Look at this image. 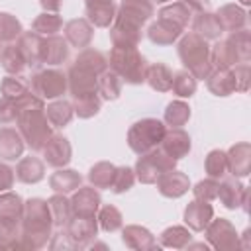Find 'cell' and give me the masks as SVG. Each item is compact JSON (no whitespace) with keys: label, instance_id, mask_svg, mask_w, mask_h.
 Instances as JSON below:
<instances>
[{"label":"cell","instance_id":"be15d7a7","mask_svg":"<svg viewBox=\"0 0 251 251\" xmlns=\"http://www.w3.org/2000/svg\"><path fill=\"white\" fill-rule=\"evenodd\" d=\"M249 2H251V0H241V4H243V6H247Z\"/></svg>","mask_w":251,"mask_h":251},{"label":"cell","instance_id":"9f6ffc18","mask_svg":"<svg viewBox=\"0 0 251 251\" xmlns=\"http://www.w3.org/2000/svg\"><path fill=\"white\" fill-rule=\"evenodd\" d=\"M14 180H16V173L14 169L8 165V163H2L0 161V192H6L14 186Z\"/></svg>","mask_w":251,"mask_h":251},{"label":"cell","instance_id":"f6af8a7d","mask_svg":"<svg viewBox=\"0 0 251 251\" xmlns=\"http://www.w3.org/2000/svg\"><path fill=\"white\" fill-rule=\"evenodd\" d=\"M196 88H198V80L194 78L192 73H188L186 69L173 73L171 90H173L175 96H178V98H190V96H194Z\"/></svg>","mask_w":251,"mask_h":251},{"label":"cell","instance_id":"cb8c5ba5","mask_svg":"<svg viewBox=\"0 0 251 251\" xmlns=\"http://www.w3.org/2000/svg\"><path fill=\"white\" fill-rule=\"evenodd\" d=\"M182 27L169 22V20H163V18H157V22H153L149 27H147V37L151 43L155 45H173L175 41H178V37L182 35Z\"/></svg>","mask_w":251,"mask_h":251},{"label":"cell","instance_id":"f35d334b","mask_svg":"<svg viewBox=\"0 0 251 251\" xmlns=\"http://www.w3.org/2000/svg\"><path fill=\"white\" fill-rule=\"evenodd\" d=\"M122 84H124L122 78L114 71L106 69L104 73L98 75V96L102 100H108V102L118 100L122 94Z\"/></svg>","mask_w":251,"mask_h":251},{"label":"cell","instance_id":"60d3db41","mask_svg":"<svg viewBox=\"0 0 251 251\" xmlns=\"http://www.w3.org/2000/svg\"><path fill=\"white\" fill-rule=\"evenodd\" d=\"M96 220H98V227L106 233H114L124 226V216L114 204H104V206L100 204L96 212Z\"/></svg>","mask_w":251,"mask_h":251},{"label":"cell","instance_id":"9c48e42d","mask_svg":"<svg viewBox=\"0 0 251 251\" xmlns=\"http://www.w3.org/2000/svg\"><path fill=\"white\" fill-rule=\"evenodd\" d=\"M29 90L39 96L41 100H55L63 98V94L69 90L67 75L55 67H47L41 71H35L29 78Z\"/></svg>","mask_w":251,"mask_h":251},{"label":"cell","instance_id":"e0dca14e","mask_svg":"<svg viewBox=\"0 0 251 251\" xmlns=\"http://www.w3.org/2000/svg\"><path fill=\"white\" fill-rule=\"evenodd\" d=\"M214 218V206L206 200H190L182 212V220L190 231H204V227Z\"/></svg>","mask_w":251,"mask_h":251},{"label":"cell","instance_id":"f546056e","mask_svg":"<svg viewBox=\"0 0 251 251\" xmlns=\"http://www.w3.org/2000/svg\"><path fill=\"white\" fill-rule=\"evenodd\" d=\"M80 184H82V175L78 171H75V169L61 167L49 176V188L53 192H59V194H71Z\"/></svg>","mask_w":251,"mask_h":251},{"label":"cell","instance_id":"2e32d148","mask_svg":"<svg viewBox=\"0 0 251 251\" xmlns=\"http://www.w3.org/2000/svg\"><path fill=\"white\" fill-rule=\"evenodd\" d=\"M159 147L169 157H173L175 161H180L182 157H186L190 153L192 139H190V135L182 127H167V131H165L163 141L159 143Z\"/></svg>","mask_w":251,"mask_h":251},{"label":"cell","instance_id":"484cf974","mask_svg":"<svg viewBox=\"0 0 251 251\" xmlns=\"http://www.w3.org/2000/svg\"><path fill=\"white\" fill-rule=\"evenodd\" d=\"M18 47L27 63L29 69H37L41 67V45H43V35L35 33V31H22V35L18 37Z\"/></svg>","mask_w":251,"mask_h":251},{"label":"cell","instance_id":"d4e9b609","mask_svg":"<svg viewBox=\"0 0 251 251\" xmlns=\"http://www.w3.org/2000/svg\"><path fill=\"white\" fill-rule=\"evenodd\" d=\"M192 31L198 33L200 37H204L206 41H216L222 37L224 33V27H222V22L220 18L216 16V12H198L194 14V20H192Z\"/></svg>","mask_w":251,"mask_h":251},{"label":"cell","instance_id":"5b68a950","mask_svg":"<svg viewBox=\"0 0 251 251\" xmlns=\"http://www.w3.org/2000/svg\"><path fill=\"white\" fill-rule=\"evenodd\" d=\"M108 69L114 71L122 78V82L143 84L147 61L137 47H112L108 57Z\"/></svg>","mask_w":251,"mask_h":251},{"label":"cell","instance_id":"4fadbf2b","mask_svg":"<svg viewBox=\"0 0 251 251\" xmlns=\"http://www.w3.org/2000/svg\"><path fill=\"white\" fill-rule=\"evenodd\" d=\"M41 153H43V163H47L53 169L67 167L71 163V159H73L71 141L63 133H53L47 139V143L41 147Z\"/></svg>","mask_w":251,"mask_h":251},{"label":"cell","instance_id":"db71d44e","mask_svg":"<svg viewBox=\"0 0 251 251\" xmlns=\"http://www.w3.org/2000/svg\"><path fill=\"white\" fill-rule=\"evenodd\" d=\"M233 78H235V92H247L249 90V80H251V69L249 63H237L231 67Z\"/></svg>","mask_w":251,"mask_h":251},{"label":"cell","instance_id":"d6986e66","mask_svg":"<svg viewBox=\"0 0 251 251\" xmlns=\"http://www.w3.org/2000/svg\"><path fill=\"white\" fill-rule=\"evenodd\" d=\"M63 33L71 47L84 49V47H90V43H92L94 25L86 18H73L63 25Z\"/></svg>","mask_w":251,"mask_h":251},{"label":"cell","instance_id":"83f0119b","mask_svg":"<svg viewBox=\"0 0 251 251\" xmlns=\"http://www.w3.org/2000/svg\"><path fill=\"white\" fill-rule=\"evenodd\" d=\"M204 80H206L208 90L214 96L226 98V96H231L235 92V78H233L231 67L229 69H212Z\"/></svg>","mask_w":251,"mask_h":251},{"label":"cell","instance_id":"44dd1931","mask_svg":"<svg viewBox=\"0 0 251 251\" xmlns=\"http://www.w3.org/2000/svg\"><path fill=\"white\" fill-rule=\"evenodd\" d=\"M71 45L63 35H47L41 45V63L47 67H59L69 59Z\"/></svg>","mask_w":251,"mask_h":251},{"label":"cell","instance_id":"ab89813d","mask_svg":"<svg viewBox=\"0 0 251 251\" xmlns=\"http://www.w3.org/2000/svg\"><path fill=\"white\" fill-rule=\"evenodd\" d=\"M114 173H116V165L114 163H110V161H98V163H94L88 169L86 178H88V182L94 188H108L110 190Z\"/></svg>","mask_w":251,"mask_h":251},{"label":"cell","instance_id":"e575fe53","mask_svg":"<svg viewBox=\"0 0 251 251\" xmlns=\"http://www.w3.org/2000/svg\"><path fill=\"white\" fill-rule=\"evenodd\" d=\"M0 65L2 69L8 73V75H14V76H20L25 69H27V63L18 47V43H6L2 47V53H0Z\"/></svg>","mask_w":251,"mask_h":251},{"label":"cell","instance_id":"ba28073f","mask_svg":"<svg viewBox=\"0 0 251 251\" xmlns=\"http://www.w3.org/2000/svg\"><path fill=\"white\" fill-rule=\"evenodd\" d=\"M175 167H176V161L169 157L161 147H155L137 157L133 173H135V180H139L141 184H155V180L165 171H171Z\"/></svg>","mask_w":251,"mask_h":251},{"label":"cell","instance_id":"94428289","mask_svg":"<svg viewBox=\"0 0 251 251\" xmlns=\"http://www.w3.org/2000/svg\"><path fill=\"white\" fill-rule=\"evenodd\" d=\"M102 2H114V0H84V4H102Z\"/></svg>","mask_w":251,"mask_h":251},{"label":"cell","instance_id":"6125c7cd","mask_svg":"<svg viewBox=\"0 0 251 251\" xmlns=\"http://www.w3.org/2000/svg\"><path fill=\"white\" fill-rule=\"evenodd\" d=\"M151 2H157V4H165V2H171V0H151Z\"/></svg>","mask_w":251,"mask_h":251},{"label":"cell","instance_id":"8d00e7d4","mask_svg":"<svg viewBox=\"0 0 251 251\" xmlns=\"http://www.w3.org/2000/svg\"><path fill=\"white\" fill-rule=\"evenodd\" d=\"M47 206L53 218V226L55 227H65L67 222L73 218V210H71V198H67V194H59L55 192L53 196L47 198Z\"/></svg>","mask_w":251,"mask_h":251},{"label":"cell","instance_id":"b9f144b4","mask_svg":"<svg viewBox=\"0 0 251 251\" xmlns=\"http://www.w3.org/2000/svg\"><path fill=\"white\" fill-rule=\"evenodd\" d=\"M61 29H63V18L57 12H41L31 22V31H35V33H39L43 37L57 35Z\"/></svg>","mask_w":251,"mask_h":251},{"label":"cell","instance_id":"bcb514c9","mask_svg":"<svg viewBox=\"0 0 251 251\" xmlns=\"http://www.w3.org/2000/svg\"><path fill=\"white\" fill-rule=\"evenodd\" d=\"M157 16L159 18H163V20H169V22H173V24H176V25H180L182 29L188 25V22L192 20V12L186 8V4H182V2H171V4H167V6H163L159 12H157Z\"/></svg>","mask_w":251,"mask_h":251},{"label":"cell","instance_id":"e7e4bbea","mask_svg":"<svg viewBox=\"0 0 251 251\" xmlns=\"http://www.w3.org/2000/svg\"><path fill=\"white\" fill-rule=\"evenodd\" d=\"M0 53H2V47H0Z\"/></svg>","mask_w":251,"mask_h":251},{"label":"cell","instance_id":"6f0895ef","mask_svg":"<svg viewBox=\"0 0 251 251\" xmlns=\"http://www.w3.org/2000/svg\"><path fill=\"white\" fill-rule=\"evenodd\" d=\"M180 2L186 4V8H188L192 14L206 12V10H210V4H212V0H180Z\"/></svg>","mask_w":251,"mask_h":251},{"label":"cell","instance_id":"8992f818","mask_svg":"<svg viewBox=\"0 0 251 251\" xmlns=\"http://www.w3.org/2000/svg\"><path fill=\"white\" fill-rule=\"evenodd\" d=\"M22 214L24 198L12 190L0 192V241H4L8 249H18Z\"/></svg>","mask_w":251,"mask_h":251},{"label":"cell","instance_id":"91938a15","mask_svg":"<svg viewBox=\"0 0 251 251\" xmlns=\"http://www.w3.org/2000/svg\"><path fill=\"white\" fill-rule=\"evenodd\" d=\"M186 247H188V249H208L210 245H208V241H206V243H192V241H190Z\"/></svg>","mask_w":251,"mask_h":251},{"label":"cell","instance_id":"7a4b0ae2","mask_svg":"<svg viewBox=\"0 0 251 251\" xmlns=\"http://www.w3.org/2000/svg\"><path fill=\"white\" fill-rule=\"evenodd\" d=\"M53 218L47 206V200L43 198H27L24 200V214L20 224V239L18 249L37 251L49 245V239L53 235Z\"/></svg>","mask_w":251,"mask_h":251},{"label":"cell","instance_id":"6da1fadb","mask_svg":"<svg viewBox=\"0 0 251 251\" xmlns=\"http://www.w3.org/2000/svg\"><path fill=\"white\" fill-rule=\"evenodd\" d=\"M16 104L20 110L16 118L18 131L22 133L25 145L31 151H41V147L53 135V126L49 124L45 114V100H41L29 90L22 98H18Z\"/></svg>","mask_w":251,"mask_h":251},{"label":"cell","instance_id":"7dc6e473","mask_svg":"<svg viewBox=\"0 0 251 251\" xmlns=\"http://www.w3.org/2000/svg\"><path fill=\"white\" fill-rule=\"evenodd\" d=\"M204 171L210 178H224L227 173V157L226 151L222 149H212L208 151L206 159H204Z\"/></svg>","mask_w":251,"mask_h":251},{"label":"cell","instance_id":"f1b7e54d","mask_svg":"<svg viewBox=\"0 0 251 251\" xmlns=\"http://www.w3.org/2000/svg\"><path fill=\"white\" fill-rule=\"evenodd\" d=\"M116 14L126 16V18H129V20L145 25L153 18L155 8H153V2L151 0H122L118 4Z\"/></svg>","mask_w":251,"mask_h":251},{"label":"cell","instance_id":"9a60e30c","mask_svg":"<svg viewBox=\"0 0 251 251\" xmlns=\"http://www.w3.org/2000/svg\"><path fill=\"white\" fill-rule=\"evenodd\" d=\"M102 204V196L98 188L90 186H78L71 196V210L73 216H96L98 208Z\"/></svg>","mask_w":251,"mask_h":251},{"label":"cell","instance_id":"7c38bea8","mask_svg":"<svg viewBox=\"0 0 251 251\" xmlns=\"http://www.w3.org/2000/svg\"><path fill=\"white\" fill-rule=\"evenodd\" d=\"M143 25L116 14L112 25H110V41L114 47H137L143 37Z\"/></svg>","mask_w":251,"mask_h":251},{"label":"cell","instance_id":"d6a6232c","mask_svg":"<svg viewBox=\"0 0 251 251\" xmlns=\"http://www.w3.org/2000/svg\"><path fill=\"white\" fill-rule=\"evenodd\" d=\"M118 6L114 2H102V4H84L86 20L94 27H110L116 18Z\"/></svg>","mask_w":251,"mask_h":251},{"label":"cell","instance_id":"681fc988","mask_svg":"<svg viewBox=\"0 0 251 251\" xmlns=\"http://www.w3.org/2000/svg\"><path fill=\"white\" fill-rule=\"evenodd\" d=\"M24 25L22 22L10 14V12H0V41L2 43H14L22 35Z\"/></svg>","mask_w":251,"mask_h":251},{"label":"cell","instance_id":"11a10c76","mask_svg":"<svg viewBox=\"0 0 251 251\" xmlns=\"http://www.w3.org/2000/svg\"><path fill=\"white\" fill-rule=\"evenodd\" d=\"M18 112H20V110H18L16 100L6 98V96H0V124H2V126H8V124L16 122Z\"/></svg>","mask_w":251,"mask_h":251},{"label":"cell","instance_id":"ee69618b","mask_svg":"<svg viewBox=\"0 0 251 251\" xmlns=\"http://www.w3.org/2000/svg\"><path fill=\"white\" fill-rule=\"evenodd\" d=\"M226 41L231 45V49L237 57V63H249V59H251V33L245 27L237 29V31H229Z\"/></svg>","mask_w":251,"mask_h":251},{"label":"cell","instance_id":"7402d4cb","mask_svg":"<svg viewBox=\"0 0 251 251\" xmlns=\"http://www.w3.org/2000/svg\"><path fill=\"white\" fill-rule=\"evenodd\" d=\"M25 141L18 127L2 126L0 127V159L2 161H16L24 155Z\"/></svg>","mask_w":251,"mask_h":251},{"label":"cell","instance_id":"5bb4252c","mask_svg":"<svg viewBox=\"0 0 251 251\" xmlns=\"http://www.w3.org/2000/svg\"><path fill=\"white\" fill-rule=\"evenodd\" d=\"M157 190L165 198H180L190 190V178L186 173L178 171L176 167L171 171H165L157 180Z\"/></svg>","mask_w":251,"mask_h":251},{"label":"cell","instance_id":"836d02e7","mask_svg":"<svg viewBox=\"0 0 251 251\" xmlns=\"http://www.w3.org/2000/svg\"><path fill=\"white\" fill-rule=\"evenodd\" d=\"M145 82L155 92H169L173 82V71L165 63H151L145 71Z\"/></svg>","mask_w":251,"mask_h":251},{"label":"cell","instance_id":"ffe728a7","mask_svg":"<svg viewBox=\"0 0 251 251\" xmlns=\"http://www.w3.org/2000/svg\"><path fill=\"white\" fill-rule=\"evenodd\" d=\"M227 173H231V176L243 178L251 173V145L247 141H239L233 143L227 151Z\"/></svg>","mask_w":251,"mask_h":251},{"label":"cell","instance_id":"816d5d0a","mask_svg":"<svg viewBox=\"0 0 251 251\" xmlns=\"http://www.w3.org/2000/svg\"><path fill=\"white\" fill-rule=\"evenodd\" d=\"M133 184H135V173H133V169L127 167V165L116 167V173H114L110 190H112L114 194H124V192H127Z\"/></svg>","mask_w":251,"mask_h":251},{"label":"cell","instance_id":"680465c9","mask_svg":"<svg viewBox=\"0 0 251 251\" xmlns=\"http://www.w3.org/2000/svg\"><path fill=\"white\" fill-rule=\"evenodd\" d=\"M39 6L43 8V12H57L63 6V0H39Z\"/></svg>","mask_w":251,"mask_h":251},{"label":"cell","instance_id":"f5cc1de1","mask_svg":"<svg viewBox=\"0 0 251 251\" xmlns=\"http://www.w3.org/2000/svg\"><path fill=\"white\" fill-rule=\"evenodd\" d=\"M218 184H220V180L218 178H202V180H198L194 186H192V194H194V198H198V200H206V202H212V200H216V196H218Z\"/></svg>","mask_w":251,"mask_h":251},{"label":"cell","instance_id":"c3c4849f","mask_svg":"<svg viewBox=\"0 0 251 251\" xmlns=\"http://www.w3.org/2000/svg\"><path fill=\"white\" fill-rule=\"evenodd\" d=\"M102 108V98L98 94H88V96H78L73 98V110L75 116H78L80 120H88L94 118Z\"/></svg>","mask_w":251,"mask_h":251},{"label":"cell","instance_id":"603a6c76","mask_svg":"<svg viewBox=\"0 0 251 251\" xmlns=\"http://www.w3.org/2000/svg\"><path fill=\"white\" fill-rule=\"evenodd\" d=\"M247 186L237 178V176H231V178H220V184H218V200L222 202L224 208L227 210H237L241 208V200H243V194H245Z\"/></svg>","mask_w":251,"mask_h":251},{"label":"cell","instance_id":"4dcf8cb0","mask_svg":"<svg viewBox=\"0 0 251 251\" xmlns=\"http://www.w3.org/2000/svg\"><path fill=\"white\" fill-rule=\"evenodd\" d=\"M216 16L220 18L224 31H237V29H243L247 25V10L235 2L220 6Z\"/></svg>","mask_w":251,"mask_h":251},{"label":"cell","instance_id":"f907efd6","mask_svg":"<svg viewBox=\"0 0 251 251\" xmlns=\"http://www.w3.org/2000/svg\"><path fill=\"white\" fill-rule=\"evenodd\" d=\"M29 92V84L25 80H22V76H14V75H6L0 82V94L12 100L22 98L24 94Z\"/></svg>","mask_w":251,"mask_h":251},{"label":"cell","instance_id":"30bf717a","mask_svg":"<svg viewBox=\"0 0 251 251\" xmlns=\"http://www.w3.org/2000/svg\"><path fill=\"white\" fill-rule=\"evenodd\" d=\"M206 241L216 251H233L239 247V235L235 226L227 218H212L204 227Z\"/></svg>","mask_w":251,"mask_h":251},{"label":"cell","instance_id":"277c9868","mask_svg":"<svg viewBox=\"0 0 251 251\" xmlns=\"http://www.w3.org/2000/svg\"><path fill=\"white\" fill-rule=\"evenodd\" d=\"M176 53L182 63V67L194 75L196 80H204L212 71L210 61V45L204 37H200L194 31H188L178 37Z\"/></svg>","mask_w":251,"mask_h":251},{"label":"cell","instance_id":"4316f807","mask_svg":"<svg viewBox=\"0 0 251 251\" xmlns=\"http://www.w3.org/2000/svg\"><path fill=\"white\" fill-rule=\"evenodd\" d=\"M14 173H16V178L24 184H37L45 176V163L35 155L20 157Z\"/></svg>","mask_w":251,"mask_h":251},{"label":"cell","instance_id":"74e56055","mask_svg":"<svg viewBox=\"0 0 251 251\" xmlns=\"http://www.w3.org/2000/svg\"><path fill=\"white\" fill-rule=\"evenodd\" d=\"M210 61L212 69H229L237 65V57L226 39H216V43L210 47Z\"/></svg>","mask_w":251,"mask_h":251},{"label":"cell","instance_id":"ac0fdd59","mask_svg":"<svg viewBox=\"0 0 251 251\" xmlns=\"http://www.w3.org/2000/svg\"><path fill=\"white\" fill-rule=\"evenodd\" d=\"M122 243L133 251H151L159 247L157 237L145 226H137V224H129L126 227L122 226Z\"/></svg>","mask_w":251,"mask_h":251},{"label":"cell","instance_id":"8fae6325","mask_svg":"<svg viewBox=\"0 0 251 251\" xmlns=\"http://www.w3.org/2000/svg\"><path fill=\"white\" fill-rule=\"evenodd\" d=\"M65 233L73 249H86L98 235V220L96 216H73L65 226Z\"/></svg>","mask_w":251,"mask_h":251},{"label":"cell","instance_id":"1f68e13d","mask_svg":"<svg viewBox=\"0 0 251 251\" xmlns=\"http://www.w3.org/2000/svg\"><path fill=\"white\" fill-rule=\"evenodd\" d=\"M45 114H47V120L53 127L57 129H63L65 126L71 124L73 116H75V110H73V102L65 100V98H55L51 100L47 106H45Z\"/></svg>","mask_w":251,"mask_h":251},{"label":"cell","instance_id":"3957f363","mask_svg":"<svg viewBox=\"0 0 251 251\" xmlns=\"http://www.w3.org/2000/svg\"><path fill=\"white\" fill-rule=\"evenodd\" d=\"M108 69V57L94 49L84 47L76 53L73 65L67 71L69 92L73 98L98 94V75Z\"/></svg>","mask_w":251,"mask_h":251},{"label":"cell","instance_id":"d590c367","mask_svg":"<svg viewBox=\"0 0 251 251\" xmlns=\"http://www.w3.org/2000/svg\"><path fill=\"white\" fill-rule=\"evenodd\" d=\"M192 241V233L186 226H169L159 235V247L167 249H184Z\"/></svg>","mask_w":251,"mask_h":251},{"label":"cell","instance_id":"52a82bcc","mask_svg":"<svg viewBox=\"0 0 251 251\" xmlns=\"http://www.w3.org/2000/svg\"><path fill=\"white\" fill-rule=\"evenodd\" d=\"M165 131H167L165 122H161L157 118H141V120L133 122L127 129V147L135 155H143V153L159 147Z\"/></svg>","mask_w":251,"mask_h":251},{"label":"cell","instance_id":"7bdbcfd3","mask_svg":"<svg viewBox=\"0 0 251 251\" xmlns=\"http://www.w3.org/2000/svg\"><path fill=\"white\" fill-rule=\"evenodd\" d=\"M190 120V106L184 100H171L165 108L163 122L169 127H182Z\"/></svg>","mask_w":251,"mask_h":251}]
</instances>
